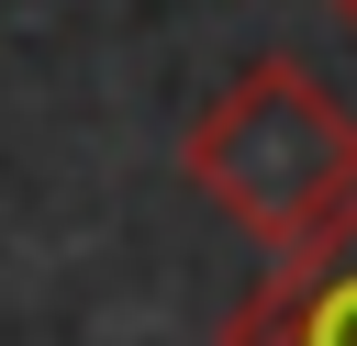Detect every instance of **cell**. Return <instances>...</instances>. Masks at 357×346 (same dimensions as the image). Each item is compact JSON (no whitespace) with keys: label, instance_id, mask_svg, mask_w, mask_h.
<instances>
[{"label":"cell","instance_id":"1","mask_svg":"<svg viewBox=\"0 0 357 346\" xmlns=\"http://www.w3.org/2000/svg\"><path fill=\"white\" fill-rule=\"evenodd\" d=\"M178 167L223 223H245L279 257H301V246L357 223V112L290 56L234 67L201 100V123L178 134Z\"/></svg>","mask_w":357,"mask_h":346},{"label":"cell","instance_id":"2","mask_svg":"<svg viewBox=\"0 0 357 346\" xmlns=\"http://www.w3.org/2000/svg\"><path fill=\"white\" fill-rule=\"evenodd\" d=\"M223 346H357V223L301 246V257H279L234 301Z\"/></svg>","mask_w":357,"mask_h":346},{"label":"cell","instance_id":"3","mask_svg":"<svg viewBox=\"0 0 357 346\" xmlns=\"http://www.w3.org/2000/svg\"><path fill=\"white\" fill-rule=\"evenodd\" d=\"M335 22H346V33H357V0H335Z\"/></svg>","mask_w":357,"mask_h":346}]
</instances>
